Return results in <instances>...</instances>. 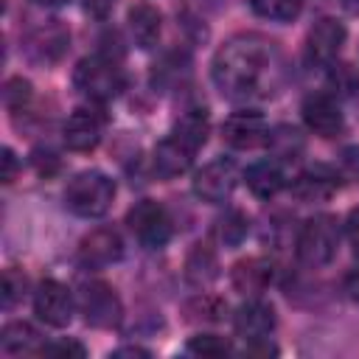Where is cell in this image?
Listing matches in <instances>:
<instances>
[{
  "mask_svg": "<svg viewBox=\"0 0 359 359\" xmlns=\"http://www.w3.org/2000/svg\"><path fill=\"white\" fill-rule=\"evenodd\" d=\"M275 67V48L264 36L241 34L227 39L213 56V84L227 98H247L266 87Z\"/></svg>",
  "mask_w": 359,
  "mask_h": 359,
  "instance_id": "1",
  "label": "cell"
},
{
  "mask_svg": "<svg viewBox=\"0 0 359 359\" xmlns=\"http://www.w3.org/2000/svg\"><path fill=\"white\" fill-rule=\"evenodd\" d=\"M115 199V182L101 171H81L65 188V208L81 219H98Z\"/></svg>",
  "mask_w": 359,
  "mask_h": 359,
  "instance_id": "2",
  "label": "cell"
},
{
  "mask_svg": "<svg viewBox=\"0 0 359 359\" xmlns=\"http://www.w3.org/2000/svg\"><path fill=\"white\" fill-rule=\"evenodd\" d=\"M337 247H339V224L328 213L306 219L297 233V241H294L297 258L311 269L331 264L337 255Z\"/></svg>",
  "mask_w": 359,
  "mask_h": 359,
  "instance_id": "3",
  "label": "cell"
},
{
  "mask_svg": "<svg viewBox=\"0 0 359 359\" xmlns=\"http://www.w3.org/2000/svg\"><path fill=\"white\" fill-rule=\"evenodd\" d=\"M123 70L104 53L87 56L73 70V84L93 101H109L123 90Z\"/></svg>",
  "mask_w": 359,
  "mask_h": 359,
  "instance_id": "4",
  "label": "cell"
},
{
  "mask_svg": "<svg viewBox=\"0 0 359 359\" xmlns=\"http://www.w3.org/2000/svg\"><path fill=\"white\" fill-rule=\"evenodd\" d=\"M126 224L132 230V236L146 247V250H160L168 244L174 227H171V216L168 210L154 202V199H140L135 202V208H129L126 213Z\"/></svg>",
  "mask_w": 359,
  "mask_h": 359,
  "instance_id": "5",
  "label": "cell"
},
{
  "mask_svg": "<svg viewBox=\"0 0 359 359\" xmlns=\"http://www.w3.org/2000/svg\"><path fill=\"white\" fill-rule=\"evenodd\" d=\"M79 309H81L87 325H93V328H115L123 317V303H121L118 292L104 280L84 283V289L79 294Z\"/></svg>",
  "mask_w": 359,
  "mask_h": 359,
  "instance_id": "6",
  "label": "cell"
},
{
  "mask_svg": "<svg viewBox=\"0 0 359 359\" xmlns=\"http://www.w3.org/2000/svg\"><path fill=\"white\" fill-rule=\"evenodd\" d=\"M238 185V171L230 160L219 157L208 165H202L194 177V194L202 199V202H210V205H222L230 199V194L236 191Z\"/></svg>",
  "mask_w": 359,
  "mask_h": 359,
  "instance_id": "7",
  "label": "cell"
},
{
  "mask_svg": "<svg viewBox=\"0 0 359 359\" xmlns=\"http://www.w3.org/2000/svg\"><path fill=\"white\" fill-rule=\"evenodd\" d=\"M222 137L227 146L247 151V149H258L266 143L269 137V126L266 118L255 109H238L233 115H227V121L222 123Z\"/></svg>",
  "mask_w": 359,
  "mask_h": 359,
  "instance_id": "8",
  "label": "cell"
},
{
  "mask_svg": "<svg viewBox=\"0 0 359 359\" xmlns=\"http://www.w3.org/2000/svg\"><path fill=\"white\" fill-rule=\"evenodd\" d=\"M34 311L45 325L65 328L73 320V294L65 283L48 278L34 292Z\"/></svg>",
  "mask_w": 359,
  "mask_h": 359,
  "instance_id": "9",
  "label": "cell"
},
{
  "mask_svg": "<svg viewBox=\"0 0 359 359\" xmlns=\"http://www.w3.org/2000/svg\"><path fill=\"white\" fill-rule=\"evenodd\" d=\"M70 45V31L59 22V20H48L42 25H36L28 36H25V50L34 62L39 65H53L67 53Z\"/></svg>",
  "mask_w": 359,
  "mask_h": 359,
  "instance_id": "10",
  "label": "cell"
},
{
  "mask_svg": "<svg viewBox=\"0 0 359 359\" xmlns=\"http://www.w3.org/2000/svg\"><path fill=\"white\" fill-rule=\"evenodd\" d=\"M300 112H303L306 126H309L314 135L325 137V140L342 135V129H345V118H342L337 101H334L328 93H311V95H306Z\"/></svg>",
  "mask_w": 359,
  "mask_h": 359,
  "instance_id": "11",
  "label": "cell"
},
{
  "mask_svg": "<svg viewBox=\"0 0 359 359\" xmlns=\"http://www.w3.org/2000/svg\"><path fill=\"white\" fill-rule=\"evenodd\" d=\"M121 255H123V241L112 227H95L79 244V261L90 269H104L121 261Z\"/></svg>",
  "mask_w": 359,
  "mask_h": 359,
  "instance_id": "12",
  "label": "cell"
},
{
  "mask_svg": "<svg viewBox=\"0 0 359 359\" xmlns=\"http://www.w3.org/2000/svg\"><path fill=\"white\" fill-rule=\"evenodd\" d=\"M345 45V25L334 17H323L306 36V56L314 65H331Z\"/></svg>",
  "mask_w": 359,
  "mask_h": 359,
  "instance_id": "13",
  "label": "cell"
},
{
  "mask_svg": "<svg viewBox=\"0 0 359 359\" xmlns=\"http://www.w3.org/2000/svg\"><path fill=\"white\" fill-rule=\"evenodd\" d=\"M65 146L70 151H93L104 135V115L95 109H73L70 118L65 121Z\"/></svg>",
  "mask_w": 359,
  "mask_h": 359,
  "instance_id": "14",
  "label": "cell"
},
{
  "mask_svg": "<svg viewBox=\"0 0 359 359\" xmlns=\"http://www.w3.org/2000/svg\"><path fill=\"white\" fill-rule=\"evenodd\" d=\"M194 154L196 149H191L188 143H182L177 135H168L165 140H160L154 146V154H151V171L160 177V180H174L180 174H185L194 163Z\"/></svg>",
  "mask_w": 359,
  "mask_h": 359,
  "instance_id": "15",
  "label": "cell"
},
{
  "mask_svg": "<svg viewBox=\"0 0 359 359\" xmlns=\"http://www.w3.org/2000/svg\"><path fill=\"white\" fill-rule=\"evenodd\" d=\"M275 323H278L275 309H272L269 303L258 300V297L247 300V303L236 311V317H233L236 334L244 337L247 342H250V339H264V337H269V334L275 331Z\"/></svg>",
  "mask_w": 359,
  "mask_h": 359,
  "instance_id": "16",
  "label": "cell"
},
{
  "mask_svg": "<svg viewBox=\"0 0 359 359\" xmlns=\"http://www.w3.org/2000/svg\"><path fill=\"white\" fill-rule=\"evenodd\" d=\"M230 283L238 294L247 297H258L261 292H266V286L272 283V264L266 258H241L233 269H230Z\"/></svg>",
  "mask_w": 359,
  "mask_h": 359,
  "instance_id": "17",
  "label": "cell"
},
{
  "mask_svg": "<svg viewBox=\"0 0 359 359\" xmlns=\"http://www.w3.org/2000/svg\"><path fill=\"white\" fill-rule=\"evenodd\" d=\"M126 22H129V34H132V39H135L137 48L146 50V48H154L157 45L160 31H163V14L154 6H149V3L132 6Z\"/></svg>",
  "mask_w": 359,
  "mask_h": 359,
  "instance_id": "18",
  "label": "cell"
},
{
  "mask_svg": "<svg viewBox=\"0 0 359 359\" xmlns=\"http://www.w3.org/2000/svg\"><path fill=\"white\" fill-rule=\"evenodd\" d=\"M219 278V258L210 244H194L185 255V280L196 289L210 286Z\"/></svg>",
  "mask_w": 359,
  "mask_h": 359,
  "instance_id": "19",
  "label": "cell"
},
{
  "mask_svg": "<svg viewBox=\"0 0 359 359\" xmlns=\"http://www.w3.org/2000/svg\"><path fill=\"white\" fill-rule=\"evenodd\" d=\"M244 182L258 199H272L283 188V171L275 160H258L244 171Z\"/></svg>",
  "mask_w": 359,
  "mask_h": 359,
  "instance_id": "20",
  "label": "cell"
},
{
  "mask_svg": "<svg viewBox=\"0 0 359 359\" xmlns=\"http://www.w3.org/2000/svg\"><path fill=\"white\" fill-rule=\"evenodd\" d=\"M337 177L328 174L325 168H311V171H303L294 185H292V194L300 199V202H325L334 191H337Z\"/></svg>",
  "mask_w": 359,
  "mask_h": 359,
  "instance_id": "21",
  "label": "cell"
},
{
  "mask_svg": "<svg viewBox=\"0 0 359 359\" xmlns=\"http://www.w3.org/2000/svg\"><path fill=\"white\" fill-rule=\"evenodd\" d=\"M208 132H210V121H208V109L205 107H191L180 115V121L174 123V132L182 143H188L191 149L199 151V146H205L208 140Z\"/></svg>",
  "mask_w": 359,
  "mask_h": 359,
  "instance_id": "22",
  "label": "cell"
},
{
  "mask_svg": "<svg viewBox=\"0 0 359 359\" xmlns=\"http://www.w3.org/2000/svg\"><path fill=\"white\" fill-rule=\"evenodd\" d=\"M0 348L8 356H22V353H42L39 334L28 323H8L0 334Z\"/></svg>",
  "mask_w": 359,
  "mask_h": 359,
  "instance_id": "23",
  "label": "cell"
},
{
  "mask_svg": "<svg viewBox=\"0 0 359 359\" xmlns=\"http://www.w3.org/2000/svg\"><path fill=\"white\" fill-rule=\"evenodd\" d=\"M182 311H185V320H191V323H219L224 317L227 306H224L222 297H213V294L202 292L194 300H188Z\"/></svg>",
  "mask_w": 359,
  "mask_h": 359,
  "instance_id": "24",
  "label": "cell"
},
{
  "mask_svg": "<svg viewBox=\"0 0 359 359\" xmlns=\"http://www.w3.org/2000/svg\"><path fill=\"white\" fill-rule=\"evenodd\" d=\"M250 8L264 17V20H272V22H292L300 8H303V0H250Z\"/></svg>",
  "mask_w": 359,
  "mask_h": 359,
  "instance_id": "25",
  "label": "cell"
},
{
  "mask_svg": "<svg viewBox=\"0 0 359 359\" xmlns=\"http://www.w3.org/2000/svg\"><path fill=\"white\" fill-rule=\"evenodd\" d=\"M266 146H269L278 157H283V160L292 157V160H294V157L303 151V137H300V132L292 129V126H275V129H269Z\"/></svg>",
  "mask_w": 359,
  "mask_h": 359,
  "instance_id": "26",
  "label": "cell"
},
{
  "mask_svg": "<svg viewBox=\"0 0 359 359\" xmlns=\"http://www.w3.org/2000/svg\"><path fill=\"white\" fill-rule=\"evenodd\" d=\"M250 230V219L241 213V210H227L219 222H216V236L227 244V247H238L244 241Z\"/></svg>",
  "mask_w": 359,
  "mask_h": 359,
  "instance_id": "27",
  "label": "cell"
},
{
  "mask_svg": "<svg viewBox=\"0 0 359 359\" xmlns=\"http://www.w3.org/2000/svg\"><path fill=\"white\" fill-rule=\"evenodd\" d=\"M188 353H196V356H224L230 353V342L219 334H199V337H191L188 339Z\"/></svg>",
  "mask_w": 359,
  "mask_h": 359,
  "instance_id": "28",
  "label": "cell"
},
{
  "mask_svg": "<svg viewBox=\"0 0 359 359\" xmlns=\"http://www.w3.org/2000/svg\"><path fill=\"white\" fill-rule=\"evenodd\" d=\"M31 95H34V90H31V81L28 79H22V76H14V79H8L6 81V87H3V104L8 107V109H22L28 101H31Z\"/></svg>",
  "mask_w": 359,
  "mask_h": 359,
  "instance_id": "29",
  "label": "cell"
},
{
  "mask_svg": "<svg viewBox=\"0 0 359 359\" xmlns=\"http://www.w3.org/2000/svg\"><path fill=\"white\" fill-rule=\"evenodd\" d=\"M25 289H28V278L20 269L11 266V269L3 272V306L6 309H11L17 300H22Z\"/></svg>",
  "mask_w": 359,
  "mask_h": 359,
  "instance_id": "30",
  "label": "cell"
},
{
  "mask_svg": "<svg viewBox=\"0 0 359 359\" xmlns=\"http://www.w3.org/2000/svg\"><path fill=\"white\" fill-rule=\"evenodd\" d=\"M331 87L339 95H353L359 90V73L351 65H331Z\"/></svg>",
  "mask_w": 359,
  "mask_h": 359,
  "instance_id": "31",
  "label": "cell"
},
{
  "mask_svg": "<svg viewBox=\"0 0 359 359\" xmlns=\"http://www.w3.org/2000/svg\"><path fill=\"white\" fill-rule=\"evenodd\" d=\"M42 353H50V356H76V359H81L87 351H84V345L76 342V339H59V342L42 345Z\"/></svg>",
  "mask_w": 359,
  "mask_h": 359,
  "instance_id": "32",
  "label": "cell"
},
{
  "mask_svg": "<svg viewBox=\"0 0 359 359\" xmlns=\"http://www.w3.org/2000/svg\"><path fill=\"white\" fill-rule=\"evenodd\" d=\"M275 353H278V348L269 342V337H264V339H250L247 348H244V356H275Z\"/></svg>",
  "mask_w": 359,
  "mask_h": 359,
  "instance_id": "33",
  "label": "cell"
},
{
  "mask_svg": "<svg viewBox=\"0 0 359 359\" xmlns=\"http://www.w3.org/2000/svg\"><path fill=\"white\" fill-rule=\"evenodd\" d=\"M115 3H118V0H84V11H87L90 17H95V20H104V17L112 14Z\"/></svg>",
  "mask_w": 359,
  "mask_h": 359,
  "instance_id": "34",
  "label": "cell"
},
{
  "mask_svg": "<svg viewBox=\"0 0 359 359\" xmlns=\"http://www.w3.org/2000/svg\"><path fill=\"white\" fill-rule=\"evenodd\" d=\"M345 236H348V241H351V247H353V255L359 258V208L348 213V222H345Z\"/></svg>",
  "mask_w": 359,
  "mask_h": 359,
  "instance_id": "35",
  "label": "cell"
},
{
  "mask_svg": "<svg viewBox=\"0 0 359 359\" xmlns=\"http://www.w3.org/2000/svg\"><path fill=\"white\" fill-rule=\"evenodd\" d=\"M34 165L39 174H50V171H56L59 160L53 157V151H34Z\"/></svg>",
  "mask_w": 359,
  "mask_h": 359,
  "instance_id": "36",
  "label": "cell"
},
{
  "mask_svg": "<svg viewBox=\"0 0 359 359\" xmlns=\"http://www.w3.org/2000/svg\"><path fill=\"white\" fill-rule=\"evenodd\" d=\"M3 174H0V180L8 185V182H14V174H17V157H14V151L11 149H3Z\"/></svg>",
  "mask_w": 359,
  "mask_h": 359,
  "instance_id": "37",
  "label": "cell"
},
{
  "mask_svg": "<svg viewBox=\"0 0 359 359\" xmlns=\"http://www.w3.org/2000/svg\"><path fill=\"white\" fill-rule=\"evenodd\" d=\"M342 165H345L353 177H359V146H351V149L342 151Z\"/></svg>",
  "mask_w": 359,
  "mask_h": 359,
  "instance_id": "38",
  "label": "cell"
},
{
  "mask_svg": "<svg viewBox=\"0 0 359 359\" xmlns=\"http://www.w3.org/2000/svg\"><path fill=\"white\" fill-rule=\"evenodd\" d=\"M115 356H146V351H140V348H121V351H115Z\"/></svg>",
  "mask_w": 359,
  "mask_h": 359,
  "instance_id": "39",
  "label": "cell"
},
{
  "mask_svg": "<svg viewBox=\"0 0 359 359\" xmlns=\"http://www.w3.org/2000/svg\"><path fill=\"white\" fill-rule=\"evenodd\" d=\"M339 6H342L348 14H359V0H339Z\"/></svg>",
  "mask_w": 359,
  "mask_h": 359,
  "instance_id": "40",
  "label": "cell"
},
{
  "mask_svg": "<svg viewBox=\"0 0 359 359\" xmlns=\"http://www.w3.org/2000/svg\"><path fill=\"white\" fill-rule=\"evenodd\" d=\"M34 3H39V6H65L70 0H34Z\"/></svg>",
  "mask_w": 359,
  "mask_h": 359,
  "instance_id": "41",
  "label": "cell"
}]
</instances>
